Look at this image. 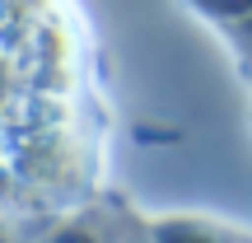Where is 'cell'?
Wrapping results in <instances>:
<instances>
[{
    "label": "cell",
    "mask_w": 252,
    "mask_h": 243,
    "mask_svg": "<svg viewBox=\"0 0 252 243\" xmlns=\"http://www.w3.org/2000/svg\"><path fill=\"white\" fill-rule=\"evenodd\" d=\"M196 5L215 9L220 19H248L252 14V0H196Z\"/></svg>",
    "instance_id": "cell-1"
}]
</instances>
